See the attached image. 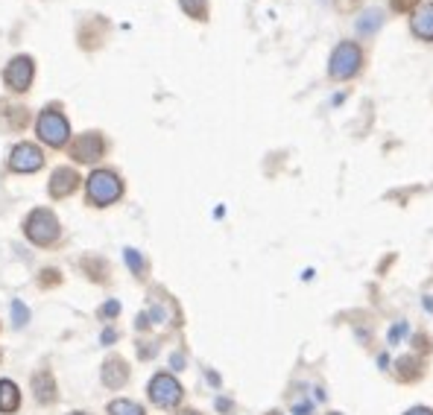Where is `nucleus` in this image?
Wrapping results in <instances>:
<instances>
[{"label":"nucleus","mask_w":433,"mask_h":415,"mask_svg":"<svg viewBox=\"0 0 433 415\" xmlns=\"http://www.w3.org/2000/svg\"><path fill=\"white\" fill-rule=\"evenodd\" d=\"M121 196H123V178L114 173V170L99 167V170H94L85 178V199H88V205H94V208H109V205L118 202Z\"/></svg>","instance_id":"obj_1"},{"label":"nucleus","mask_w":433,"mask_h":415,"mask_svg":"<svg viewBox=\"0 0 433 415\" xmlns=\"http://www.w3.org/2000/svg\"><path fill=\"white\" fill-rule=\"evenodd\" d=\"M24 234L36 246H53L62 234V225L50 208H36V211H29V217L24 220Z\"/></svg>","instance_id":"obj_2"},{"label":"nucleus","mask_w":433,"mask_h":415,"mask_svg":"<svg viewBox=\"0 0 433 415\" xmlns=\"http://www.w3.org/2000/svg\"><path fill=\"white\" fill-rule=\"evenodd\" d=\"M36 135L41 138V143L53 146V149H62L64 143L71 141V123L68 118L59 111V106H50L39 114L36 120Z\"/></svg>","instance_id":"obj_3"},{"label":"nucleus","mask_w":433,"mask_h":415,"mask_svg":"<svg viewBox=\"0 0 433 415\" xmlns=\"http://www.w3.org/2000/svg\"><path fill=\"white\" fill-rule=\"evenodd\" d=\"M360 68H363V53H360V47H357L355 41H340V44L334 47V53H331V59H328V73H331V79L345 82V79L357 76Z\"/></svg>","instance_id":"obj_4"},{"label":"nucleus","mask_w":433,"mask_h":415,"mask_svg":"<svg viewBox=\"0 0 433 415\" xmlns=\"http://www.w3.org/2000/svg\"><path fill=\"white\" fill-rule=\"evenodd\" d=\"M146 392H149V401H153L156 407H161V409H173V407H179L181 398H185L181 384L167 372H158L153 380H149Z\"/></svg>","instance_id":"obj_5"},{"label":"nucleus","mask_w":433,"mask_h":415,"mask_svg":"<svg viewBox=\"0 0 433 415\" xmlns=\"http://www.w3.org/2000/svg\"><path fill=\"white\" fill-rule=\"evenodd\" d=\"M32 79H36V62H32V56H27V53L9 59V64L4 68V85H6L12 94L29 91Z\"/></svg>","instance_id":"obj_6"},{"label":"nucleus","mask_w":433,"mask_h":415,"mask_svg":"<svg viewBox=\"0 0 433 415\" xmlns=\"http://www.w3.org/2000/svg\"><path fill=\"white\" fill-rule=\"evenodd\" d=\"M68 155L76 161V164H94L106 155V138L99 135V132H82L71 141V149Z\"/></svg>","instance_id":"obj_7"},{"label":"nucleus","mask_w":433,"mask_h":415,"mask_svg":"<svg viewBox=\"0 0 433 415\" xmlns=\"http://www.w3.org/2000/svg\"><path fill=\"white\" fill-rule=\"evenodd\" d=\"M41 167H44V153H41L36 143L21 141V143L12 146V153H9V170H15V173H36Z\"/></svg>","instance_id":"obj_8"},{"label":"nucleus","mask_w":433,"mask_h":415,"mask_svg":"<svg viewBox=\"0 0 433 415\" xmlns=\"http://www.w3.org/2000/svg\"><path fill=\"white\" fill-rule=\"evenodd\" d=\"M106 32H109V21L103 15H94V18H85L76 29V41L82 50H99L106 41Z\"/></svg>","instance_id":"obj_9"},{"label":"nucleus","mask_w":433,"mask_h":415,"mask_svg":"<svg viewBox=\"0 0 433 415\" xmlns=\"http://www.w3.org/2000/svg\"><path fill=\"white\" fill-rule=\"evenodd\" d=\"M79 181L82 178H79V173L74 167H56L53 176H50V181H47V193L53 199H68L79 188Z\"/></svg>","instance_id":"obj_10"},{"label":"nucleus","mask_w":433,"mask_h":415,"mask_svg":"<svg viewBox=\"0 0 433 415\" xmlns=\"http://www.w3.org/2000/svg\"><path fill=\"white\" fill-rule=\"evenodd\" d=\"M99 377H103V386L106 389H123L126 380H129V363L123 357H109L103 363V369H99Z\"/></svg>","instance_id":"obj_11"},{"label":"nucleus","mask_w":433,"mask_h":415,"mask_svg":"<svg viewBox=\"0 0 433 415\" xmlns=\"http://www.w3.org/2000/svg\"><path fill=\"white\" fill-rule=\"evenodd\" d=\"M32 392H36V401H39V404H53L56 398H59L53 372L41 369V372H36V374H32Z\"/></svg>","instance_id":"obj_12"},{"label":"nucleus","mask_w":433,"mask_h":415,"mask_svg":"<svg viewBox=\"0 0 433 415\" xmlns=\"http://www.w3.org/2000/svg\"><path fill=\"white\" fill-rule=\"evenodd\" d=\"M410 29L415 38L422 41H433V3H425L413 12V21H410Z\"/></svg>","instance_id":"obj_13"},{"label":"nucleus","mask_w":433,"mask_h":415,"mask_svg":"<svg viewBox=\"0 0 433 415\" xmlns=\"http://www.w3.org/2000/svg\"><path fill=\"white\" fill-rule=\"evenodd\" d=\"M79 267H82V272H85L91 281H97V284H106V281H109V263H106V258L85 255V258L79 260Z\"/></svg>","instance_id":"obj_14"},{"label":"nucleus","mask_w":433,"mask_h":415,"mask_svg":"<svg viewBox=\"0 0 433 415\" xmlns=\"http://www.w3.org/2000/svg\"><path fill=\"white\" fill-rule=\"evenodd\" d=\"M21 407V389L12 384V380H0V412H18Z\"/></svg>","instance_id":"obj_15"},{"label":"nucleus","mask_w":433,"mask_h":415,"mask_svg":"<svg viewBox=\"0 0 433 415\" xmlns=\"http://www.w3.org/2000/svg\"><path fill=\"white\" fill-rule=\"evenodd\" d=\"M380 24H384V12L380 9H366L357 18V32L360 36H375V32L380 29Z\"/></svg>","instance_id":"obj_16"},{"label":"nucleus","mask_w":433,"mask_h":415,"mask_svg":"<svg viewBox=\"0 0 433 415\" xmlns=\"http://www.w3.org/2000/svg\"><path fill=\"white\" fill-rule=\"evenodd\" d=\"M4 118H6V126H9L12 132H24L27 123H29V111H27L24 106H6Z\"/></svg>","instance_id":"obj_17"},{"label":"nucleus","mask_w":433,"mask_h":415,"mask_svg":"<svg viewBox=\"0 0 433 415\" xmlns=\"http://www.w3.org/2000/svg\"><path fill=\"white\" fill-rule=\"evenodd\" d=\"M422 377V363L415 357H401L398 360V380H419Z\"/></svg>","instance_id":"obj_18"},{"label":"nucleus","mask_w":433,"mask_h":415,"mask_svg":"<svg viewBox=\"0 0 433 415\" xmlns=\"http://www.w3.org/2000/svg\"><path fill=\"white\" fill-rule=\"evenodd\" d=\"M109 415H146L144 407L138 401H129V398H118V401L109 404Z\"/></svg>","instance_id":"obj_19"},{"label":"nucleus","mask_w":433,"mask_h":415,"mask_svg":"<svg viewBox=\"0 0 433 415\" xmlns=\"http://www.w3.org/2000/svg\"><path fill=\"white\" fill-rule=\"evenodd\" d=\"M181 12H188L193 21H208V0H179Z\"/></svg>","instance_id":"obj_20"},{"label":"nucleus","mask_w":433,"mask_h":415,"mask_svg":"<svg viewBox=\"0 0 433 415\" xmlns=\"http://www.w3.org/2000/svg\"><path fill=\"white\" fill-rule=\"evenodd\" d=\"M123 258H126V267L132 269V275L144 278V272H146V260L141 258L138 248H123Z\"/></svg>","instance_id":"obj_21"},{"label":"nucleus","mask_w":433,"mask_h":415,"mask_svg":"<svg viewBox=\"0 0 433 415\" xmlns=\"http://www.w3.org/2000/svg\"><path fill=\"white\" fill-rule=\"evenodd\" d=\"M12 322H15V328H24L29 322V310L21 302H12Z\"/></svg>","instance_id":"obj_22"},{"label":"nucleus","mask_w":433,"mask_h":415,"mask_svg":"<svg viewBox=\"0 0 433 415\" xmlns=\"http://www.w3.org/2000/svg\"><path fill=\"white\" fill-rule=\"evenodd\" d=\"M39 284H41V287H59V284H62L59 269H44L41 278H39Z\"/></svg>","instance_id":"obj_23"},{"label":"nucleus","mask_w":433,"mask_h":415,"mask_svg":"<svg viewBox=\"0 0 433 415\" xmlns=\"http://www.w3.org/2000/svg\"><path fill=\"white\" fill-rule=\"evenodd\" d=\"M121 313V302L118 298H111V302H106L103 307H99V319H114Z\"/></svg>","instance_id":"obj_24"},{"label":"nucleus","mask_w":433,"mask_h":415,"mask_svg":"<svg viewBox=\"0 0 433 415\" xmlns=\"http://www.w3.org/2000/svg\"><path fill=\"white\" fill-rule=\"evenodd\" d=\"M390 3H392V9H395V12H410V9L419 6L422 0H390Z\"/></svg>","instance_id":"obj_25"},{"label":"nucleus","mask_w":433,"mask_h":415,"mask_svg":"<svg viewBox=\"0 0 433 415\" xmlns=\"http://www.w3.org/2000/svg\"><path fill=\"white\" fill-rule=\"evenodd\" d=\"M156 351H158L156 342H141V345H138V357H141V360H149Z\"/></svg>","instance_id":"obj_26"},{"label":"nucleus","mask_w":433,"mask_h":415,"mask_svg":"<svg viewBox=\"0 0 433 415\" xmlns=\"http://www.w3.org/2000/svg\"><path fill=\"white\" fill-rule=\"evenodd\" d=\"M404 330H407V325H404V322H401V325H395V328L390 330V342H398V337H401Z\"/></svg>","instance_id":"obj_27"},{"label":"nucleus","mask_w":433,"mask_h":415,"mask_svg":"<svg viewBox=\"0 0 433 415\" xmlns=\"http://www.w3.org/2000/svg\"><path fill=\"white\" fill-rule=\"evenodd\" d=\"M135 328H138V330H146V328H149V316H146V313H138Z\"/></svg>","instance_id":"obj_28"},{"label":"nucleus","mask_w":433,"mask_h":415,"mask_svg":"<svg viewBox=\"0 0 433 415\" xmlns=\"http://www.w3.org/2000/svg\"><path fill=\"white\" fill-rule=\"evenodd\" d=\"M404 415H433V409H427V407H413V409H407Z\"/></svg>","instance_id":"obj_29"},{"label":"nucleus","mask_w":433,"mask_h":415,"mask_svg":"<svg viewBox=\"0 0 433 415\" xmlns=\"http://www.w3.org/2000/svg\"><path fill=\"white\" fill-rule=\"evenodd\" d=\"M114 339H118V334H114L111 328H106V330H103V342H106V345H111Z\"/></svg>","instance_id":"obj_30"},{"label":"nucleus","mask_w":433,"mask_h":415,"mask_svg":"<svg viewBox=\"0 0 433 415\" xmlns=\"http://www.w3.org/2000/svg\"><path fill=\"white\" fill-rule=\"evenodd\" d=\"M179 415H202V412H196V409H181Z\"/></svg>","instance_id":"obj_31"},{"label":"nucleus","mask_w":433,"mask_h":415,"mask_svg":"<svg viewBox=\"0 0 433 415\" xmlns=\"http://www.w3.org/2000/svg\"><path fill=\"white\" fill-rule=\"evenodd\" d=\"M71 415H91V412H82V409H79V412H71Z\"/></svg>","instance_id":"obj_32"},{"label":"nucleus","mask_w":433,"mask_h":415,"mask_svg":"<svg viewBox=\"0 0 433 415\" xmlns=\"http://www.w3.org/2000/svg\"><path fill=\"white\" fill-rule=\"evenodd\" d=\"M328 415H343V412H328Z\"/></svg>","instance_id":"obj_33"}]
</instances>
